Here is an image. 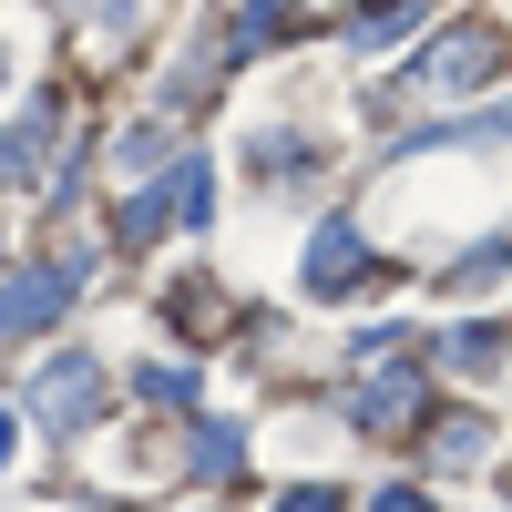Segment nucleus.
Instances as JSON below:
<instances>
[{
	"instance_id": "nucleus-1",
	"label": "nucleus",
	"mask_w": 512,
	"mask_h": 512,
	"mask_svg": "<svg viewBox=\"0 0 512 512\" xmlns=\"http://www.w3.org/2000/svg\"><path fill=\"white\" fill-rule=\"evenodd\" d=\"M492 72H502V41H492V31H441L400 82H410V93H431V103H451V93H482Z\"/></svg>"
},
{
	"instance_id": "nucleus-2",
	"label": "nucleus",
	"mask_w": 512,
	"mask_h": 512,
	"mask_svg": "<svg viewBox=\"0 0 512 512\" xmlns=\"http://www.w3.org/2000/svg\"><path fill=\"white\" fill-rule=\"evenodd\" d=\"M31 410H41V431H93V420H103V369L93 359H52V369H41L31 379Z\"/></svg>"
},
{
	"instance_id": "nucleus-3",
	"label": "nucleus",
	"mask_w": 512,
	"mask_h": 512,
	"mask_svg": "<svg viewBox=\"0 0 512 512\" xmlns=\"http://www.w3.org/2000/svg\"><path fill=\"white\" fill-rule=\"evenodd\" d=\"M72 287H82V267H21V277H0V338H31Z\"/></svg>"
},
{
	"instance_id": "nucleus-4",
	"label": "nucleus",
	"mask_w": 512,
	"mask_h": 512,
	"mask_svg": "<svg viewBox=\"0 0 512 512\" xmlns=\"http://www.w3.org/2000/svg\"><path fill=\"white\" fill-rule=\"evenodd\" d=\"M297 277H308V297H349V287L369 277V236H359V226H318Z\"/></svg>"
},
{
	"instance_id": "nucleus-5",
	"label": "nucleus",
	"mask_w": 512,
	"mask_h": 512,
	"mask_svg": "<svg viewBox=\"0 0 512 512\" xmlns=\"http://www.w3.org/2000/svg\"><path fill=\"white\" fill-rule=\"evenodd\" d=\"M482 451H492V431H482L472 410H461V420H441V461H451V472H461V461H482Z\"/></svg>"
},
{
	"instance_id": "nucleus-6",
	"label": "nucleus",
	"mask_w": 512,
	"mask_h": 512,
	"mask_svg": "<svg viewBox=\"0 0 512 512\" xmlns=\"http://www.w3.org/2000/svg\"><path fill=\"white\" fill-rule=\"evenodd\" d=\"M164 164V123H134V134H123V175H154Z\"/></svg>"
},
{
	"instance_id": "nucleus-7",
	"label": "nucleus",
	"mask_w": 512,
	"mask_h": 512,
	"mask_svg": "<svg viewBox=\"0 0 512 512\" xmlns=\"http://www.w3.org/2000/svg\"><path fill=\"white\" fill-rule=\"evenodd\" d=\"M369 512H431V492H410V482H390V492H379Z\"/></svg>"
},
{
	"instance_id": "nucleus-8",
	"label": "nucleus",
	"mask_w": 512,
	"mask_h": 512,
	"mask_svg": "<svg viewBox=\"0 0 512 512\" xmlns=\"http://www.w3.org/2000/svg\"><path fill=\"white\" fill-rule=\"evenodd\" d=\"M277 512H338V492H328V482H308V492H287Z\"/></svg>"
}]
</instances>
